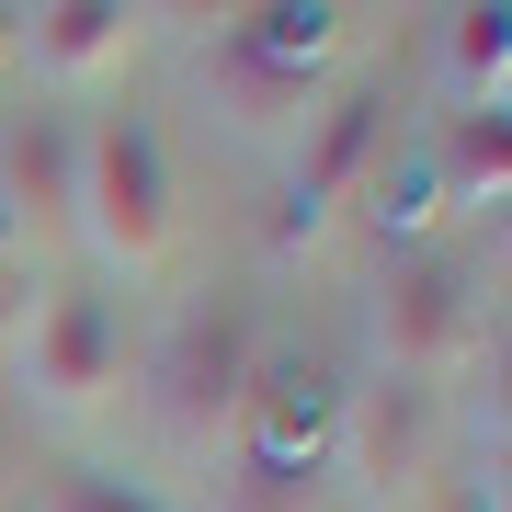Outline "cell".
<instances>
[{
    "label": "cell",
    "mask_w": 512,
    "mask_h": 512,
    "mask_svg": "<svg viewBox=\"0 0 512 512\" xmlns=\"http://www.w3.org/2000/svg\"><path fill=\"white\" fill-rule=\"evenodd\" d=\"M342 478L365 501H421L433 490V387L376 376L342 399Z\"/></svg>",
    "instance_id": "6"
},
{
    "label": "cell",
    "mask_w": 512,
    "mask_h": 512,
    "mask_svg": "<svg viewBox=\"0 0 512 512\" xmlns=\"http://www.w3.org/2000/svg\"><path fill=\"white\" fill-rule=\"evenodd\" d=\"M501 69H512V12H456V80H467V103L501 114Z\"/></svg>",
    "instance_id": "11"
},
{
    "label": "cell",
    "mask_w": 512,
    "mask_h": 512,
    "mask_svg": "<svg viewBox=\"0 0 512 512\" xmlns=\"http://www.w3.org/2000/svg\"><path fill=\"white\" fill-rule=\"evenodd\" d=\"M376 137H387V103H376V92H342V103H330V114H319V137H308V160H296V194H285V228H319L330 205H342L353 183H365Z\"/></svg>",
    "instance_id": "9"
},
{
    "label": "cell",
    "mask_w": 512,
    "mask_h": 512,
    "mask_svg": "<svg viewBox=\"0 0 512 512\" xmlns=\"http://www.w3.org/2000/svg\"><path fill=\"white\" fill-rule=\"evenodd\" d=\"M467 353H478V285H467V262H399V274L376 285V365L410 376V387H433V376H456Z\"/></svg>",
    "instance_id": "3"
},
{
    "label": "cell",
    "mask_w": 512,
    "mask_h": 512,
    "mask_svg": "<svg viewBox=\"0 0 512 512\" xmlns=\"http://www.w3.org/2000/svg\"><path fill=\"white\" fill-rule=\"evenodd\" d=\"M12 57H35L46 80H114L137 57V12L126 0H46V12H12Z\"/></svg>",
    "instance_id": "8"
},
{
    "label": "cell",
    "mask_w": 512,
    "mask_h": 512,
    "mask_svg": "<svg viewBox=\"0 0 512 512\" xmlns=\"http://www.w3.org/2000/svg\"><path fill=\"white\" fill-rule=\"evenodd\" d=\"M421 501H433V512H501V478H456V490H444V478H433V490H421Z\"/></svg>",
    "instance_id": "12"
},
{
    "label": "cell",
    "mask_w": 512,
    "mask_h": 512,
    "mask_svg": "<svg viewBox=\"0 0 512 512\" xmlns=\"http://www.w3.org/2000/svg\"><path fill=\"white\" fill-rule=\"evenodd\" d=\"M0 217L35 251H57L80 228V126L69 114H12L0 126Z\"/></svg>",
    "instance_id": "7"
},
{
    "label": "cell",
    "mask_w": 512,
    "mask_h": 512,
    "mask_svg": "<svg viewBox=\"0 0 512 512\" xmlns=\"http://www.w3.org/2000/svg\"><path fill=\"white\" fill-rule=\"evenodd\" d=\"M0 57H12V12H0Z\"/></svg>",
    "instance_id": "15"
},
{
    "label": "cell",
    "mask_w": 512,
    "mask_h": 512,
    "mask_svg": "<svg viewBox=\"0 0 512 512\" xmlns=\"http://www.w3.org/2000/svg\"><path fill=\"white\" fill-rule=\"evenodd\" d=\"M12 251H23V239H12V217H0V274H12Z\"/></svg>",
    "instance_id": "14"
},
{
    "label": "cell",
    "mask_w": 512,
    "mask_h": 512,
    "mask_svg": "<svg viewBox=\"0 0 512 512\" xmlns=\"http://www.w3.org/2000/svg\"><path fill=\"white\" fill-rule=\"evenodd\" d=\"M69 512H160V501H148V490H126V478H92Z\"/></svg>",
    "instance_id": "13"
},
{
    "label": "cell",
    "mask_w": 512,
    "mask_h": 512,
    "mask_svg": "<svg viewBox=\"0 0 512 512\" xmlns=\"http://www.w3.org/2000/svg\"><path fill=\"white\" fill-rule=\"evenodd\" d=\"M114 376H126V330H114V308L92 285H57L35 330H23V387H35L46 410H103Z\"/></svg>",
    "instance_id": "5"
},
{
    "label": "cell",
    "mask_w": 512,
    "mask_h": 512,
    "mask_svg": "<svg viewBox=\"0 0 512 512\" xmlns=\"http://www.w3.org/2000/svg\"><path fill=\"white\" fill-rule=\"evenodd\" d=\"M251 376H262L251 308H239V296H194V308L171 319L160 365H148V399H160L171 444H228L239 410H251Z\"/></svg>",
    "instance_id": "2"
},
{
    "label": "cell",
    "mask_w": 512,
    "mask_h": 512,
    "mask_svg": "<svg viewBox=\"0 0 512 512\" xmlns=\"http://www.w3.org/2000/svg\"><path fill=\"white\" fill-rule=\"evenodd\" d=\"M330 46H342V12H239L217 35V92L251 126H285V114H308V80Z\"/></svg>",
    "instance_id": "4"
},
{
    "label": "cell",
    "mask_w": 512,
    "mask_h": 512,
    "mask_svg": "<svg viewBox=\"0 0 512 512\" xmlns=\"http://www.w3.org/2000/svg\"><path fill=\"white\" fill-rule=\"evenodd\" d=\"M171 160L160 137L137 126V114H103V126H80V228L103 251V274H160L171 262Z\"/></svg>",
    "instance_id": "1"
},
{
    "label": "cell",
    "mask_w": 512,
    "mask_h": 512,
    "mask_svg": "<svg viewBox=\"0 0 512 512\" xmlns=\"http://www.w3.org/2000/svg\"><path fill=\"white\" fill-rule=\"evenodd\" d=\"M444 183H456L467 205H501L512 194V126H501L490 103H467L456 126H444Z\"/></svg>",
    "instance_id": "10"
}]
</instances>
